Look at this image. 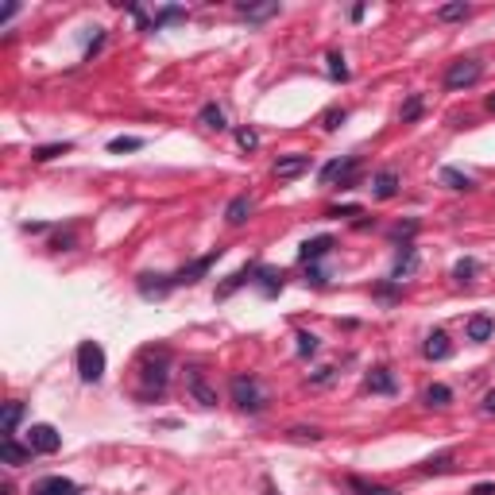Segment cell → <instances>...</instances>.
I'll return each instance as SVG.
<instances>
[{
  "label": "cell",
  "instance_id": "obj_27",
  "mask_svg": "<svg viewBox=\"0 0 495 495\" xmlns=\"http://www.w3.org/2000/svg\"><path fill=\"white\" fill-rule=\"evenodd\" d=\"M178 20H186V8H178V4H171V8H163L155 16V20H151V31H163L166 23H178Z\"/></svg>",
  "mask_w": 495,
  "mask_h": 495
},
{
  "label": "cell",
  "instance_id": "obj_30",
  "mask_svg": "<svg viewBox=\"0 0 495 495\" xmlns=\"http://www.w3.org/2000/svg\"><path fill=\"white\" fill-rule=\"evenodd\" d=\"M144 147V139L139 136H117V139H108V151L113 155H120V151H139Z\"/></svg>",
  "mask_w": 495,
  "mask_h": 495
},
{
  "label": "cell",
  "instance_id": "obj_5",
  "mask_svg": "<svg viewBox=\"0 0 495 495\" xmlns=\"http://www.w3.org/2000/svg\"><path fill=\"white\" fill-rule=\"evenodd\" d=\"M28 449H31V453H43V456L59 453V449H62V434L55 426H47V422H39V426L28 429Z\"/></svg>",
  "mask_w": 495,
  "mask_h": 495
},
{
  "label": "cell",
  "instance_id": "obj_11",
  "mask_svg": "<svg viewBox=\"0 0 495 495\" xmlns=\"http://www.w3.org/2000/svg\"><path fill=\"white\" fill-rule=\"evenodd\" d=\"M414 271H418V248H414V244H402V248H398V260H395V271H391V279L402 282V279H410Z\"/></svg>",
  "mask_w": 495,
  "mask_h": 495
},
{
  "label": "cell",
  "instance_id": "obj_37",
  "mask_svg": "<svg viewBox=\"0 0 495 495\" xmlns=\"http://www.w3.org/2000/svg\"><path fill=\"white\" fill-rule=\"evenodd\" d=\"M472 275H476V260H456V267H453L456 282H472Z\"/></svg>",
  "mask_w": 495,
  "mask_h": 495
},
{
  "label": "cell",
  "instance_id": "obj_20",
  "mask_svg": "<svg viewBox=\"0 0 495 495\" xmlns=\"http://www.w3.org/2000/svg\"><path fill=\"white\" fill-rule=\"evenodd\" d=\"M236 12L255 23H263V20H271V16H279V4L275 0H267V4H236Z\"/></svg>",
  "mask_w": 495,
  "mask_h": 495
},
{
  "label": "cell",
  "instance_id": "obj_10",
  "mask_svg": "<svg viewBox=\"0 0 495 495\" xmlns=\"http://www.w3.org/2000/svg\"><path fill=\"white\" fill-rule=\"evenodd\" d=\"M371 194H376L379 202H391V197L398 194V171L395 166H387V171H379V175L371 178Z\"/></svg>",
  "mask_w": 495,
  "mask_h": 495
},
{
  "label": "cell",
  "instance_id": "obj_24",
  "mask_svg": "<svg viewBox=\"0 0 495 495\" xmlns=\"http://www.w3.org/2000/svg\"><path fill=\"white\" fill-rule=\"evenodd\" d=\"M70 151H74V144H66V139H62V144H43V147H35V151H31V159H35V163H50V159L70 155Z\"/></svg>",
  "mask_w": 495,
  "mask_h": 495
},
{
  "label": "cell",
  "instance_id": "obj_48",
  "mask_svg": "<svg viewBox=\"0 0 495 495\" xmlns=\"http://www.w3.org/2000/svg\"><path fill=\"white\" fill-rule=\"evenodd\" d=\"M484 410H487V414H495V391H487V398H484Z\"/></svg>",
  "mask_w": 495,
  "mask_h": 495
},
{
  "label": "cell",
  "instance_id": "obj_31",
  "mask_svg": "<svg viewBox=\"0 0 495 495\" xmlns=\"http://www.w3.org/2000/svg\"><path fill=\"white\" fill-rule=\"evenodd\" d=\"M329 78L333 81H349V66H344V59H340V50H329Z\"/></svg>",
  "mask_w": 495,
  "mask_h": 495
},
{
  "label": "cell",
  "instance_id": "obj_26",
  "mask_svg": "<svg viewBox=\"0 0 495 495\" xmlns=\"http://www.w3.org/2000/svg\"><path fill=\"white\" fill-rule=\"evenodd\" d=\"M349 492H356V495H398L395 487H383V484H368V480H360V476H349Z\"/></svg>",
  "mask_w": 495,
  "mask_h": 495
},
{
  "label": "cell",
  "instance_id": "obj_17",
  "mask_svg": "<svg viewBox=\"0 0 495 495\" xmlns=\"http://www.w3.org/2000/svg\"><path fill=\"white\" fill-rule=\"evenodd\" d=\"M441 186H449V190H456V194H468V190H472V178L465 175V171H456V166H441Z\"/></svg>",
  "mask_w": 495,
  "mask_h": 495
},
{
  "label": "cell",
  "instance_id": "obj_35",
  "mask_svg": "<svg viewBox=\"0 0 495 495\" xmlns=\"http://www.w3.org/2000/svg\"><path fill=\"white\" fill-rule=\"evenodd\" d=\"M340 171H344V159H333V163L321 166V186H333L340 178Z\"/></svg>",
  "mask_w": 495,
  "mask_h": 495
},
{
  "label": "cell",
  "instance_id": "obj_18",
  "mask_svg": "<svg viewBox=\"0 0 495 495\" xmlns=\"http://www.w3.org/2000/svg\"><path fill=\"white\" fill-rule=\"evenodd\" d=\"M492 333H495V321L487 318V313H476V318H468V340L484 344V340H492Z\"/></svg>",
  "mask_w": 495,
  "mask_h": 495
},
{
  "label": "cell",
  "instance_id": "obj_29",
  "mask_svg": "<svg viewBox=\"0 0 495 495\" xmlns=\"http://www.w3.org/2000/svg\"><path fill=\"white\" fill-rule=\"evenodd\" d=\"M20 418H23V402H8L4 407V437L16 434V426H20Z\"/></svg>",
  "mask_w": 495,
  "mask_h": 495
},
{
  "label": "cell",
  "instance_id": "obj_15",
  "mask_svg": "<svg viewBox=\"0 0 495 495\" xmlns=\"http://www.w3.org/2000/svg\"><path fill=\"white\" fill-rule=\"evenodd\" d=\"M35 495H78V484L66 476H47V480H39Z\"/></svg>",
  "mask_w": 495,
  "mask_h": 495
},
{
  "label": "cell",
  "instance_id": "obj_44",
  "mask_svg": "<svg viewBox=\"0 0 495 495\" xmlns=\"http://www.w3.org/2000/svg\"><path fill=\"white\" fill-rule=\"evenodd\" d=\"M310 282H313V287H325L329 279H325V271H321V267H310Z\"/></svg>",
  "mask_w": 495,
  "mask_h": 495
},
{
  "label": "cell",
  "instance_id": "obj_9",
  "mask_svg": "<svg viewBox=\"0 0 495 495\" xmlns=\"http://www.w3.org/2000/svg\"><path fill=\"white\" fill-rule=\"evenodd\" d=\"M136 287L144 298H166V294L175 291V275H139Z\"/></svg>",
  "mask_w": 495,
  "mask_h": 495
},
{
  "label": "cell",
  "instance_id": "obj_8",
  "mask_svg": "<svg viewBox=\"0 0 495 495\" xmlns=\"http://www.w3.org/2000/svg\"><path fill=\"white\" fill-rule=\"evenodd\" d=\"M310 166H313L310 155H282V159H275L271 171H275V178H279V182H294V178H302Z\"/></svg>",
  "mask_w": 495,
  "mask_h": 495
},
{
  "label": "cell",
  "instance_id": "obj_42",
  "mask_svg": "<svg viewBox=\"0 0 495 495\" xmlns=\"http://www.w3.org/2000/svg\"><path fill=\"white\" fill-rule=\"evenodd\" d=\"M50 248H55V252H66V248H74V233H59L55 240H50Z\"/></svg>",
  "mask_w": 495,
  "mask_h": 495
},
{
  "label": "cell",
  "instance_id": "obj_38",
  "mask_svg": "<svg viewBox=\"0 0 495 495\" xmlns=\"http://www.w3.org/2000/svg\"><path fill=\"white\" fill-rule=\"evenodd\" d=\"M287 437H291V441H321V429H313V426H294V429H287Z\"/></svg>",
  "mask_w": 495,
  "mask_h": 495
},
{
  "label": "cell",
  "instance_id": "obj_13",
  "mask_svg": "<svg viewBox=\"0 0 495 495\" xmlns=\"http://www.w3.org/2000/svg\"><path fill=\"white\" fill-rule=\"evenodd\" d=\"M255 267H260V263H248V267H240V271H236V275H229V282H224V287H217V298H233V294L236 291H240V287H244V282H252L255 279Z\"/></svg>",
  "mask_w": 495,
  "mask_h": 495
},
{
  "label": "cell",
  "instance_id": "obj_4",
  "mask_svg": "<svg viewBox=\"0 0 495 495\" xmlns=\"http://www.w3.org/2000/svg\"><path fill=\"white\" fill-rule=\"evenodd\" d=\"M484 78V62L480 59H456V62H449V70H445V89H468V86H476V81Z\"/></svg>",
  "mask_w": 495,
  "mask_h": 495
},
{
  "label": "cell",
  "instance_id": "obj_6",
  "mask_svg": "<svg viewBox=\"0 0 495 495\" xmlns=\"http://www.w3.org/2000/svg\"><path fill=\"white\" fill-rule=\"evenodd\" d=\"M224 255V248H213V252H205L202 260H194V263H186L182 271L175 275V287H194V282H202L205 275H209V267H213L217 260Z\"/></svg>",
  "mask_w": 495,
  "mask_h": 495
},
{
  "label": "cell",
  "instance_id": "obj_36",
  "mask_svg": "<svg viewBox=\"0 0 495 495\" xmlns=\"http://www.w3.org/2000/svg\"><path fill=\"white\" fill-rule=\"evenodd\" d=\"M298 356H313V352H318V337H313V333H306V329H298Z\"/></svg>",
  "mask_w": 495,
  "mask_h": 495
},
{
  "label": "cell",
  "instance_id": "obj_40",
  "mask_svg": "<svg viewBox=\"0 0 495 495\" xmlns=\"http://www.w3.org/2000/svg\"><path fill=\"white\" fill-rule=\"evenodd\" d=\"M418 233V221H407V224H395V229H391V236H395V240H402V244H410V236Z\"/></svg>",
  "mask_w": 495,
  "mask_h": 495
},
{
  "label": "cell",
  "instance_id": "obj_32",
  "mask_svg": "<svg viewBox=\"0 0 495 495\" xmlns=\"http://www.w3.org/2000/svg\"><path fill=\"white\" fill-rule=\"evenodd\" d=\"M398 117H402V124H410V120H418V117H422V93H410V97H407V105H402V113H398Z\"/></svg>",
  "mask_w": 495,
  "mask_h": 495
},
{
  "label": "cell",
  "instance_id": "obj_3",
  "mask_svg": "<svg viewBox=\"0 0 495 495\" xmlns=\"http://www.w3.org/2000/svg\"><path fill=\"white\" fill-rule=\"evenodd\" d=\"M78 376H81V383H101V376H105V349L97 340H81L78 344Z\"/></svg>",
  "mask_w": 495,
  "mask_h": 495
},
{
  "label": "cell",
  "instance_id": "obj_33",
  "mask_svg": "<svg viewBox=\"0 0 495 495\" xmlns=\"http://www.w3.org/2000/svg\"><path fill=\"white\" fill-rule=\"evenodd\" d=\"M449 468H453V453H441V456H434V460H426V465H422V476L449 472Z\"/></svg>",
  "mask_w": 495,
  "mask_h": 495
},
{
  "label": "cell",
  "instance_id": "obj_23",
  "mask_svg": "<svg viewBox=\"0 0 495 495\" xmlns=\"http://www.w3.org/2000/svg\"><path fill=\"white\" fill-rule=\"evenodd\" d=\"M197 120H202V124L209 128V132H224V128H229V124H224V108H221V105H213V101H209V105H205L202 113H197Z\"/></svg>",
  "mask_w": 495,
  "mask_h": 495
},
{
  "label": "cell",
  "instance_id": "obj_12",
  "mask_svg": "<svg viewBox=\"0 0 495 495\" xmlns=\"http://www.w3.org/2000/svg\"><path fill=\"white\" fill-rule=\"evenodd\" d=\"M252 282L267 294V298H275V294L282 291V271H279V267H255V279Z\"/></svg>",
  "mask_w": 495,
  "mask_h": 495
},
{
  "label": "cell",
  "instance_id": "obj_14",
  "mask_svg": "<svg viewBox=\"0 0 495 495\" xmlns=\"http://www.w3.org/2000/svg\"><path fill=\"white\" fill-rule=\"evenodd\" d=\"M329 248H333V236H313V240H306V244H302L298 260H302V263H310V267H313V263H318L321 255H329Z\"/></svg>",
  "mask_w": 495,
  "mask_h": 495
},
{
  "label": "cell",
  "instance_id": "obj_22",
  "mask_svg": "<svg viewBox=\"0 0 495 495\" xmlns=\"http://www.w3.org/2000/svg\"><path fill=\"white\" fill-rule=\"evenodd\" d=\"M248 217H252V202H248V197H233L229 209H224V221L233 224V229H236V224H244Z\"/></svg>",
  "mask_w": 495,
  "mask_h": 495
},
{
  "label": "cell",
  "instance_id": "obj_46",
  "mask_svg": "<svg viewBox=\"0 0 495 495\" xmlns=\"http://www.w3.org/2000/svg\"><path fill=\"white\" fill-rule=\"evenodd\" d=\"M329 379H333V368H321V371H318V376H313V379H310V383H329Z\"/></svg>",
  "mask_w": 495,
  "mask_h": 495
},
{
  "label": "cell",
  "instance_id": "obj_7",
  "mask_svg": "<svg viewBox=\"0 0 495 495\" xmlns=\"http://www.w3.org/2000/svg\"><path fill=\"white\" fill-rule=\"evenodd\" d=\"M186 391H190V398H194L197 407H205V410L217 407V391L205 383V371L202 368H186Z\"/></svg>",
  "mask_w": 495,
  "mask_h": 495
},
{
  "label": "cell",
  "instance_id": "obj_1",
  "mask_svg": "<svg viewBox=\"0 0 495 495\" xmlns=\"http://www.w3.org/2000/svg\"><path fill=\"white\" fill-rule=\"evenodd\" d=\"M166 371H171V352H166V349H144V368H139V379H144L147 395H151V391L163 395Z\"/></svg>",
  "mask_w": 495,
  "mask_h": 495
},
{
  "label": "cell",
  "instance_id": "obj_28",
  "mask_svg": "<svg viewBox=\"0 0 495 495\" xmlns=\"http://www.w3.org/2000/svg\"><path fill=\"white\" fill-rule=\"evenodd\" d=\"M426 402L429 407H449V402H453V391H449L445 383H434V387H426Z\"/></svg>",
  "mask_w": 495,
  "mask_h": 495
},
{
  "label": "cell",
  "instance_id": "obj_34",
  "mask_svg": "<svg viewBox=\"0 0 495 495\" xmlns=\"http://www.w3.org/2000/svg\"><path fill=\"white\" fill-rule=\"evenodd\" d=\"M344 120H349V113H344V108H329V113L321 117V128H325V132H337Z\"/></svg>",
  "mask_w": 495,
  "mask_h": 495
},
{
  "label": "cell",
  "instance_id": "obj_19",
  "mask_svg": "<svg viewBox=\"0 0 495 495\" xmlns=\"http://www.w3.org/2000/svg\"><path fill=\"white\" fill-rule=\"evenodd\" d=\"M28 456H31V449L16 445V437H0V460L4 465H23Z\"/></svg>",
  "mask_w": 495,
  "mask_h": 495
},
{
  "label": "cell",
  "instance_id": "obj_25",
  "mask_svg": "<svg viewBox=\"0 0 495 495\" xmlns=\"http://www.w3.org/2000/svg\"><path fill=\"white\" fill-rule=\"evenodd\" d=\"M468 16H472V8H468L465 0H453V4H441V8H437V20H441V23L468 20Z\"/></svg>",
  "mask_w": 495,
  "mask_h": 495
},
{
  "label": "cell",
  "instance_id": "obj_21",
  "mask_svg": "<svg viewBox=\"0 0 495 495\" xmlns=\"http://www.w3.org/2000/svg\"><path fill=\"white\" fill-rule=\"evenodd\" d=\"M368 391L371 395H395V376H391L387 368H376L368 376Z\"/></svg>",
  "mask_w": 495,
  "mask_h": 495
},
{
  "label": "cell",
  "instance_id": "obj_16",
  "mask_svg": "<svg viewBox=\"0 0 495 495\" xmlns=\"http://www.w3.org/2000/svg\"><path fill=\"white\" fill-rule=\"evenodd\" d=\"M449 352H453V344H449V337L441 329L429 333L426 344H422V356H426V360H449Z\"/></svg>",
  "mask_w": 495,
  "mask_h": 495
},
{
  "label": "cell",
  "instance_id": "obj_39",
  "mask_svg": "<svg viewBox=\"0 0 495 495\" xmlns=\"http://www.w3.org/2000/svg\"><path fill=\"white\" fill-rule=\"evenodd\" d=\"M236 144H240L244 151H255V147H260V136H255V128H236Z\"/></svg>",
  "mask_w": 495,
  "mask_h": 495
},
{
  "label": "cell",
  "instance_id": "obj_2",
  "mask_svg": "<svg viewBox=\"0 0 495 495\" xmlns=\"http://www.w3.org/2000/svg\"><path fill=\"white\" fill-rule=\"evenodd\" d=\"M229 391H233V402L244 410V414H260V410L267 407V391L260 387L255 376H233Z\"/></svg>",
  "mask_w": 495,
  "mask_h": 495
},
{
  "label": "cell",
  "instance_id": "obj_43",
  "mask_svg": "<svg viewBox=\"0 0 495 495\" xmlns=\"http://www.w3.org/2000/svg\"><path fill=\"white\" fill-rule=\"evenodd\" d=\"M16 12H20V4H4V8H0V23H8Z\"/></svg>",
  "mask_w": 495,
  "mask_h": 495
},
{
  "label": "cell",
  "instance_id": "obj_49",
  "mask_svg": "<svg viewBox=\"0 0 495 495\" xmlns=\"http://www.w3.org/2000/svg\"><path fill=\"white\" fill-rule=\"evenodd\" d=\"M487 113H495V93H492V97H487Z\"/></svg>",
  "mask_w": 495,
  "mask_h": 495
},
{
  "label": "cell",
  "instance_id": "obj_47",
  "mask_svg": "<svg viewBox=\"0 0 495 495\" xmlns=\"http://www.w3.org/2000/svg\"><path fill=\"white\" fill-rule=\"evenodd\" d=\"M472 495H495V484H476Z\"/></svg>",
  "mask_w": 495,
  "mask_h": 495
},
{
  "label": "cell",
  "instance_id": "obj_41",
  "mask_svg": "<svg viewBox=\"0 0 495 495\" xmlns=\"http://www.w3.org/2000/svg\"><path fill=\"white\" fill-rule=\"evenodd\" d=\"M364 209L360 205H333V209H325V217H360Z\"/></svg>",
  "mask_w": 495,
  "mask_h": 495
},
{
  "label": "cell",
  "instance_id": "obj_45",
  "mask_svg": "<svg viewBox=\"0 0 495 495\" xmlns=\"http://www.w3.org/2000/svg\"><path fill=\"white\" fill-rule=\"evenodd\" d=\"M379 298H395V294H398V287H395V282H383V287H379Z\"/></svg>",
  "mask_w": 495,
  "mask_h": 495
}]
</instances>
